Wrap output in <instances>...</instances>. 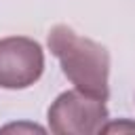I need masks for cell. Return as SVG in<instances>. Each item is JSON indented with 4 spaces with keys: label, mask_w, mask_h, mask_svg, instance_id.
I'll use <instances>...</instances> for the list:
<instances>
[{
    "label": "cell",
    "mask_w": 135,
    "mask_h": 135,
    "mask_svg": "<svg viewBox=\"0 0 135 135\" xmlns=\"http://www.w3.org/2000/svg\"><path fill=\"white\" fill-rule=\"evenodd\" d=\"M51 55L57 57L63 76L74 89L108 101L110 97V53L99 42L76 34L70 25H55L46 36Z\"/></svg>",
    "instance_id": "1"
},
{
    "label": "cell",
    "mask_w": 135,
    "mask_h": 135,
    "mask_svg": "<svg viewBox=\"0 0 135 135\" xmlns=\"http://www.w3.org/2000/svg\"><path fill=\"white\" fill-rule=\"evenodd\" d=\"M49 131L55 135H95L108 122L105 101L78 89L63 91L46 112Z\"/></svg>",
    "instance_id": "2"
},
{
    "label": "cell",
    "mask_w": 135,
    "mask_h": 135,
    "mask_svg": "<svg viewBox=\"0 0 135 135\" xmlns=\"http://www.w3.org/2000/svg\"><path fill=\"white\" fill-rule=\"evenodd\" d=\"M44 72V51L27 36L0 38V89L19 91L40 80Z\"/></svg>",
    "instance_id": "3"
},
{
    "label": "cell",
    "mask_w": 135,
    "mask_h": 135,
    "mask_svg": "<svg viewBox=\"0 0 135 135\" xmlns=\"http://www.w3.org/2000/svg\"><path fill=\"white\" fill-rule=\"evenodd\" d=\"M112 131H118V133H122V131H135V122H131V120L105 122V124H103V129H101V133H112Z\"/></svg>",
    "instance_id": "4"
}]
</instances>
